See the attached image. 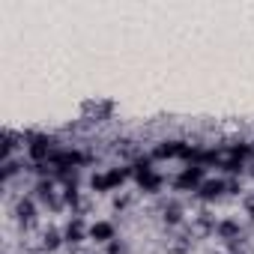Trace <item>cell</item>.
<instances>
[{"label":"cell","mask_w":254,"mask_h":254,"mask_svg":"<svg viewBox=\"0 0 254 254\" xmlns=\"http://www.w3.org/2000/svg\"><path fill=\"white\" fill-rule=\"evenodd\" d=\"M203 174H206L203 165H191V168H186V171L177 177V189H183V191H186V189H191V191L200 189V186H203Z\"/></svg>","instance_id":"cell-1"},{"label":"cell","mask_w":254,"mask_h":254,"mask_svg":"<svg viewBox=\"0 0 254 254\" xmlns=\"http://www.w3.org/2000/svg\"><path fill=\"white\" fill-rule=\"evenodd\" d=\"M51 150H54V141H51V138H42V135L30 138V144H27L30 159H33V162H42V165L51 159Z\"/></svg>","instance_id":"cell-2"},{"label":"cell","mask_w":254,"mask_h":254,"mask_svg":"<svg viewBox=\"0 0 254 254\" xmlns=\"http://www.w3.org/2000/svg\"><path fill=\"white\" fill-rule=\"evenodd\" d=\"M156 156H162V159H174V156L189 159V156H194V150H191L189 144H183V141H165V144L156 150Z\"/></svg>","instance_id":"cell-3"},{"label":"cell","mask_w":254,"mask_h":254,"mask_svg":"<svg viewBox=\"0 0 254 254\" xmlns=\"http://www.w3.org/2000/svg\"><path fill=\"white\" fill-rule=\"evenodd\" d=\"M224 189H227L224 180H203V186L197 189V194H200L203 200H215L218 194H224Z\"/></svg>","instance_id":"cell-4"},{"label":"cell","mask_w":254,"mask_h":254,"mask_svg":"<svg viewBox=\"0 0 254 254\" xmlns=\"http://www.w3.org/2000/svg\"><path fill=\"white\" fill-rule=\"evenodd\" d=\"M90 239H96V242H111V239H114V224H111V221H96V224L90 227Z\"/></svg>","instance_id":"cell-5"},{"label":"cell","mask_w":254,"mask_h":254,"mask_svg":"<svg viewBox=\"0 0 254 254\" xmlns=\"http://www.w3.org/2000/svg\"><path fill=\"white\" fill-rule=\"evenodd\" d=\"M63 239L75 248V245H81L84 242V224H81V218H75L69 227H66V233H63Z\"/></svg>","instance_id":"cell-6"},{"label":"cell","mask_w":254,"mask_h":254,"mask_svg":"<svg viewBox=\"0 0 254 254\" xmlns=\"http://www.w3.org/2000/svg\"><path fill=\"white\" fill-rule=\"evenodd\" d=\"M60 242H63V236H60V230H54V227H48V230L42 233V248H45V251H54V248H60Z\"/></svg>","instance_id":"cell-7"},{"label":"cell","mask_w":254,"mask_h":254,"mask_svg":"<svg viewBox=\"0 0 254 254\" xmlns=\"http://www.w3.org/2000/svg\"><path fill=\"white\" fill-rule=\"evenodd\" d=\"M215 233H218L221 239H236V236H239V224L227 218V221H221V224L215 227Z\"/></svg>","instance_id":"cell-8"},{"label":"cell","mask_w":254,"mask_h":254,"mask_svg":"<svg viewBox=\"0 0 254 254\" xmlns=\"http://www.w3.org/2000/svg\"><path fill=\"white\" fill-rule=\"evenodd\" d=\"M18 218L33 221V200H18Z\"/></svg>","instance_id":"cell-9"},{"label":"cell","mask_w":254,"mask_h":254,"mask_svg":"<svg viewBox=\"0 0 254 254\" xmlns=\"http://www.w3.org/2000/svg\"><path fill=\"white\" fill-rule=\"evenodd\" d=\"M165 221H168V224H180V221H183V209H180V206H168V209H165Z\"/></svg>","instance_id":"cell-10"},{"label":"cell","mask_w":254,"mask_h":254,"mask_svg":"<svg viewBox=\"0 0 254 254\" xmlns=\"http://www.w3.org/2000/svg\"><path fill=\"white\" fill-rule=\"evenodd\" d=\"M90 186H93V191H108L111 186H108V177L105 174H96L93 180H90Z\"/></svg>","instance_id":"cell-11"},{"label":"cell","mask_w":254,"mask_h":254,"mask_svg":"<svg viewBox=\"0 0 254 254\" xmlns=\"http://www.w3.org/2000/svg\"><path fill=\"white\" fill-rule=\"evenodd\" d=\"M108 254H126V245H123L120 239H111V242H108Z\"/></svg>","instance_id":"cell-12"},{"label":"cell","mask_w":254,"mask_h":254,"mask_svg":"<svg viewBox=\"0 0 254 254\" xmlns=\"http://www.w3.org/2000/svg\"><path fill=\"white\" fill-rule=\"evenodd\" d=\"M72 254H87V251H84V248H78V245H75V248H72Z\"/></svg>","instance_id":"cell-13"},{"label":"cell","mask_w":254,"mask_h":254,"mask_svg":"<svg viewBox=\"0 0 254 254\" xmlns=\"http://www.w3.org/2000/svg\"><path fill=\"white\" fill-rule=\"evenodd\" d=\"M251 174H254V168H251Z\"/></svg>","instance_id":"cell-14"}]
</instances>
